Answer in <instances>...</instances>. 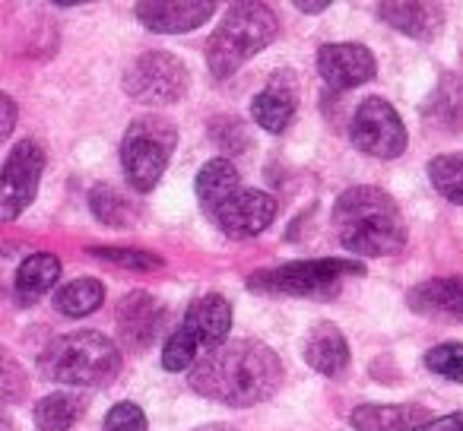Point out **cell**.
I'll return each mask as SVG.
<instances>
[{
  "instance_id": "obj_16",
  "label": "cell",
  "mask_w": 463,
  "mask_h": 431,
  "mask_svg": "<svg viewBox=\"0 0 463 431\" xmlns=\"http://www.w3.org/2000/svg\"><path fill=\"white\" fill-rule=\"evenodd\" d=\"M378 16L387 26L416 42H435L444 29V10L438 4H416V0L393 4V0H387V4H378Z\"/></svg>"
},
{
  "instance_id": "obj_30",
  "label": "cell",
  "mask_w": 463,
  "mask_h": 431,
  "mask_svg": "<svg viewBox=\"0 0 463 431\" xmlns=\"http://www.w3.org/2000/svg\"><path fill=\"white\" fill-rule=\"evenodd\" d=\"M26 374H20V365H16L10 355H4V397H7V403H16L20 397H26Z\"/></svg>"
},
{
  "instance_id": "obj_7",
  "label": "cell",
  "mask_w": 463,
  "mask_h": 431,
  "mask_svg": "<svg viewBox=\"0 0 463 431\" xmlns=\"http://www.w3.org/2000/svg\"><path fill=\"white\" fill-rule=\"evenodd\" d=\"M175 146H178V127L168 117H137L121 140V168L128 184L137 193L153 191L168 168Z\"/></svg>"
},
{
  "instance_id": "obj_32",
  "label": "cell",
  "mask_w": 463,
  "mask_h": 431,
  "mask_svg": "<svg viewBox=\"0 0 463 431\" xmlns=\"http://www.w3.org/2000/svg\"><path fill=\"white\" fill-rule=\"evenodd\" d=\"M0 105H4V127H0V136L7 140V136L14 134V124H16V105H14V98H10L7 92L0 96Z\"/></svg>"
},
{
  "instance_id": "obj_17",
  "label": "cell",
  "mask_w": 463,
  "mask_h": 431,
  "mask_svg": "<svg viewBox=\"0 0 463 431\" xmlns=\"http://www.w3.org/2000/svg\"><path fill=\"white\" fill-rule=\"evenodd\" d=\"M349 422H353L355 431H422L431 422V416L429 409H422L416 403H365L355 406Z\"/></svg>"
},
{
  "instance_id": "obj_20",
  "label": "cell",
  "mask_w": 463,
  "mask_h": 431,
  "mask_svg": "<svg viewBox=\"0 0 463 431\" xmlns=\"http://www.w3.org/2000/svg\"><path fill=\"white\" fill-rule=\"evenodd\" d=\"M194 191H197V203L203 206L206 212H216L225 200H232L241 191V178L239 168L232 165L229 159H210L203 168L197 172V181H194Z\"/></svg>"
},
{
  "instance_id": "obj_21",
  "label": "cell",
  "mask_w": 463,
  "mask_h": 431,
  "mask_svg": "<svg viewBox=\"0 0 463 431\" xmlns=\"http://www.w3.org/2000/svg\"><path fill=\"white\" fill-rule=\"evenodd\" d=\"M61 279V260L54 258V254H33V258H26L20 264V270H16V295H20V302L33 305L39 302L45 292L54 289V283Z\"/></svg>"
},
{
  "instance_id": "obj_14",
  "label": "cell",
  "mask_w": 463,
  "mask_h": 431,
  "mask_svg": "<svg viewBox=\"0 0 463 431\" xmlns=\"http://www.w3.org/2000/svg\"><path fill=\"white\" fill-rule=\"evenodd\" d=\"M410 311L422 317H441L448 323H463V276H438L412 286L406 295Z\"/></svg>"
},
{
  "instance_id": "obj_12",
  "label": "cell",
  "mask_w": 463,
  "mask_h": 431,
  "mask_svg": "<svg viewBox=\"0 0 463 431\" xmlns=\"http://www.w3.org/2000/svg\"><path fill=\"white\" fill-rule=\"evenodd\" d=\"M317 73L330 89H355V86H365L368 80H374L378 64H374V54L365 45H355V42H336V45H324L317 52Z\"/></svg>"
},
{
  "instance_id": "obj_18",
  "label": "cell",
  "mask_w": 463,
  "mask_h": 431,
  "mask_svg": "<svg viewBox=\"0 0 463 431\" xmlns=\"http://www.w3.org/2000/svg\"><path fill=\"white\" fill-rule=\"evenodd\" d=\"M302 355L317 374H324V378H336V374L349 365L346 336L340 333V327H336V323L321 321V323H315L308 333H305Z\"/></svg>"
},
{
  "instance_id": "obj_27",
  "label": "cell",
  "mask_w": 463,
  "mask_h": 431,
  "mask_svg": "<svg viewBox=\"0 0 463 431\" xmlns=\"http://www.w3.org/2000/svg\"><path fill=\"white\" fill-rule=\"evenodd\" d=\"M92 258L109 260V264L121 267V270H137V273H153L162 270L165 260L153 251H137V248H90Z\"/></svg>"
},
{
  "instance_id": "obj_6",
  "label": "cell",
  "mask_w": 463,
  "mask_h": 431,
  "mask_svg": "<svg viewBox=\"0 0 463 431\" xmlns=\"http://www.w3.org/2000/svg\"><path fill=\"white\" fill-rule=\"evenodd\" d=\"M365 267L359 260L321 258L292 260L283 267H270L248 276V289L258 295H289V298H334L346 276H362Z\"/></svg>"
},
{
  "instance_id": "obj_24",
  "label": "cell",
  "mask_w": 463,
  "mask_h": 431,
  "mask_svg": "<svg viewBox=\"0 0 463 431\" xmlns=\"http://www.w3.org/2000/svg\"><path fill=\"white\" fill-rule=\"evenodd\" d=\"M105 302V286L92 276L73 279V283L61 286L58 295H54V308L67 317H86L96 308H102Z\"/></svg>"
},
{
  "instance_id": "obj_1",
  "label": "cell",
  "mask_w": 463,
  "mask_h": 431,
  "mask_svg": "<svg viewBox=\"0 0 463 431\" xmlns=\"http://www.w3.org/2000/svg\"><path fill=\"white\" fill-rule=\"evenodd\" d=\"M283 361L260 340H229L191 368V387L200 397L248 409L267 403L283 384Z\"/></svg>"
},
{
  "instance_id": "obj_5",
  "label": "cell",
  "mask_w": 463,
  "mask_h": 431,
  "mask_svg": "<svg viewBox=\"0 0 463 431\" xmlns=\"http://www.w3.org/2000/svg\"><path fill=\"white\" fill-rule=\"evenodd\" d=\"M232 330V305L219 292L197 295L187 305L178 330L162 346V368L165 371H187L206 352L219 349Z\"/></svg>"
},
{
  "instance_id": "obj_28",
  "label": "cell",
  "mask_w": 463,
  "mask_h": 431,
  "mask_svg": "<svg viewBox=\"0 0 463 431\" xmlns=\"http://www.w3.org/2000/svg\"><path fill=\"white\" fill-rule=\"evenodd\" d=\"M425 368L441 378L463 384V342H441L425 352Z\"/></svg>"
},
{
  "instance_id": "obj_22",
  "label": "cell",
  "mask_w": 463,
  "mask_h": 431,
  "mask_svg": "<svg viewBox=\"0 0 463 431\" xmlns=\"http://www.w3.org/2000/svg\"><path fill=\"white\" fill-rule=\"evenodd\" d=\"M425 121L444 130L463 127V73L441 77L438 89L431 92L429 105H425Z\"/></svg>"
},
{
  "instance_id": "obj_8",
  "label": "cell",
  "mask_w": 463,
  "mask_h": 431,
  "mask_svg": "<svg viewBox=\"0 0 463 431\" xmlns=\"http://www.w3.org/2000/svg\"><path fill=\"white\" fill-rule=\"evenodd\" d=\"M121 86L134 102L162 108V105H175L178 98H184L187 86H191V73H187L184 61L175 54L146 52L124 70Z\"/></svg>"
},
{
  "instance_id": "obj_11",
  "label": "cell",
  "mask_w": 463,
  "mask_h": 431,
  "mask_svg": "<svg viewBox=\"0 0 463 431\" xmlns=\"http://www.w3.org/2000/svg\"><path fill=\"white\" fill-rule=\"evenodd\" d=\"M273 220H277V197L267 191H254V187H241L235 197L225 200L213 212V222L229 239H254L264 229H270Z\"/></svg>"
},
{
  "instance_id": "obj_2",
  "label": "cell",
  "mask_w": 463,
  "mask_h": 431,
  "mask_svg": "<svg viewBox=\"0 0 463 431\" xmlns=\"http://www.w3.org/2000/svg\"><path fill=\"white\" fill-rule=\"evenodd\" d=\"M334 232L346 251L359 258H391L406 245L400 206L381 187L362 184L340 193L334 206Z\"/></svg>"
},
{
  "instance_id": "obj_31",
  "label": "cell",
  "mask_w": 463,
  "mask_h": 431,
  "mask_svg": "<svg viewBox=\"0 0 463 431\" xmlns=\"http://www.w3.org/2000/svg\"><path fill=\"white\" fill-rule=\"evenodd\" d=\"M422 431H463V412H450V416L431 418Z\"/></svg>"
},
{
  "instance_id": "obj_15",
  "label": "cell",
  "mask_w": 463,
  "mask_h": 431,
  "mask_svg": "<svg viewBox=\"0 0 463 431\" xmlns=\"http://www.w3.org/2000/svg\"><path fill=\"white\" fill-rule=\"evenodd\" d=\"M165 308L149 292H130L118 308V330L130 349H146L159 336Z\"/></svg>"
},
{
  "instance_id": "obj_9",
  "label": "cell",
  "mask_w": 463,
  "mask_h": 431,
  "mask_svg": "<svg viewBox=\"0 0 463 431\" xmlns=\"http://www.w3.org/2000/svg\"><path fill=\"white\" fill-rule=\"evenodd\" d=\"M349 140L359 153L372 155V159H397L410 146V134L406 124L400 121L397 108L387 98H365L355 108L353 124H349Z\"/></svg>"
},
{
  "instance_id": "obj_25",
  "label": "cell",
  "mask_w": 463,
  "mask_h": 431,
  "mask_svg": "<svg viewBox=\"0 0 463 431\" xmlns=\"http://www.w3.org/2000/svg\"><path fill=\"white\" fill-rule=\"evenodd\" d=\"M90 206H92V216L99 222L111 229H128L137 216V206L124 197L121 191H115L111 184H96L90 193Z\"/></svg>"
},
{
  "instance_id": "obj_4",
  "label": "cell",
  "mask_w": 463,
  "mask_h": 431,
  "mask_svg": "<svg viewBox=\"0 0 463 431\" xmlns=\"http://www.w3.org/2000/svg\"><path fill=\"white\" fill-rule=\"evenodd\" d=\"M279 35V20L267 4H232L229 14L206 42V67L216 80H225L245 61L260 54Z\"/></svg>"
},
{
  "instance_id": "obj_23",
  "label": "cell",
  "mask_w": 463,
  "mask_h": 431,
  "mask_svg": "<svg viewBox=\"0 0 463 431\" xmlns=\"http://www.w3.org/2000/svg\"><path fill=\"white\" fill-rule=\"evenodd\" d=\"M86 409V397L80 393H67V390H58V393H48L35 403V428L39 431H71V425L83 416Z\"/></svg>"
},
{
  "instance_id": "obj_29",
  "label": "cell",
  "mask_w": 463,
  "mask_h": 431,
  "mask_svg": "<svg viewBox=\"0 0 463 431\" xmlns=\"http://www.w3.org/2000/svg\"><path fill=\"white\" fill-rule=\"evenodd\" d=\"M105 431H149L146 412L137 403H118L105 416Z\"/></svg>"
},
{
  "instance_id": "obj_34",
  "label": "cell",
  "mask_w": 463,
  "mask_h": 431,
  "mask_svg": "<svg viewBox=\"0 0 463 431\" xmlns=\"http://www.w3.org/2000/svg\"><path fill=\"white\" fill-rule=\"evenodd\" d=\"M194 431H239V428H232V425H225V422H210V425H200V428H194Z\"/></svg>"
},
{
  "instance_id": "obj_10",
  "label": "cell",
  "mask_w": 463,
  "mask_h": 431,
  "mask_svg": "<svg viewBox=\"0 0 463 431\" xmlns=\"http://www.w3.org/2000/svg\"><path fill=\"white\" fill-rule=\"evenodd\" d=\"M42 168H45V153L35 140H20L10 149L4 162V187H0V216L7 222L16 220L35 200Z\"/></svg>"
},
{
  "instance_id": "obj_19",
  "label": "cell",
  "mask_w": 463,
  "mask_h": 431,
  "mask_svg": "<svg viewBox=\"0 0 463 431\" xmlns=\"http://www.w3.org/2000/svg\"><path fill=\"white\" fill-rule=\"evenodd\" d=\"M298 108V96L292 80H273L267 89H260L251 98V117L258 127H264L267 134H283L292 124Z\"/></svg>"
},
{
  "instance_id": "obj_26",
  "label": "cell",
  "mask_w": 463,
  "mask_h": 431,
  "mask_svg": "<svg viewBox=\"0 0 463 431\" xmlns=\"http://www.w3.org/2000/svg\"><path fill=\"white\" fill-rule=\"evenodd\" d=\"M429 181L444 200L463 206V153H444L429 162Z\"/></svg>"
},
{
  "instance_id": "obj_33",
  "label": "cell",
  "mask_w": 463,
  "mask_h": 431,
  "mask_svg": "<svg viewBox=\"0 0 463 431\" xmlns=\"http://www.w3.org/2000/svg\"><path fill=\"white\" fill-rule=\"evenodd\" d=\"M330 4L327 0H317V4H308V0H296V10H302V14H324Z\"/></svg>"
},
{
  "instance_id": "obj_3",
  "label": "cell",
  "mask_w": 463,
  "mask_h": 431,
  "mask_svg": "<svg viewBox=\"0 0 463 431\" xmlns=\"http://www.w3.org/2000/svg\"><path fill=\"white\" fill-rule=\"evenodd\" d=\"M39 371L71 387H105L121 371V349L99 330H73L45 346Z\"/></svg>"
},
{
  "instance_id": "obj_13",
  "label": "cell",
  "mask_w": 463,
  "mask_h": 431,
  "mask_svg": "<svg viewBox=\"0 0 463 431\" xmlns=\"http://www.w3.org/2000/svg\"><path fill=\"white\" fill-rule=\"evenodd\" d=\"M134 14L149 33L178 35L203 26L216 14V4L213 0H178V4L175 0H140Z\"/></svg>"
}]
</instances>
